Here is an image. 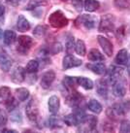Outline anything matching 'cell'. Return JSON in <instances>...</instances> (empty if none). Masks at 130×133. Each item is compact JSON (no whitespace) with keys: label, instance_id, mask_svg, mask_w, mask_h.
<instances>
[{"label":"cell","instance_id":"6da1fadb","mask_svg":"<svg viewBox=\"0 0 130 133\" xmlns=\"http://www.w3.org/2000/svg\"><path fill=\"white\" fill-rule=\"evenodd\" d=\"M130 111V100H123L121 102L115 103L112 107L108 108L106 114L110 118L115 119L118 118L123 117Z\"/></svg>","mask_w":130,"mask_h":133},{"label":"cell","instance_id":"7a4b0ae2","mask_svg":"<svg viewBox=\"0 0 130 133\" xmlns=\"http://www.w3.org/2000/svg\"><path fill=\"white\" fill-rule=\"evenodd\" d=\"M48 22L54 28H62L68 24V19L65 17L63 12L60 10L52 13L49 17Z\"/></svg>","mask_w":130,"mask_h":133},{"label":"cell","instance_id":"3957f363","mask_svg":"<svg viewBox=\"0 0 130 133\" xmlns=\"http://www.w3.org/2000/svg\"><path fill=\"white\" fill-rule=\"evenodd\" d=\"M115 18L114 15L108 14V15L102 16L100 22H99L98 30L100 32H104V33H108V32L114 31V29H115Z\"/></svg>","mask_w":130,"mask_h":133},{"label":"cell","instance_id":"277c9868","mask_svg":"<svg viewBox=\"0 0 130 133\" xmlns=\"http://www.w3.org/2000/svg\"><path fill=\"white\" fill-rule=\"evenodd\" d=\"M97 21V17L93 15H82L76 21V25H82L86 30H91L96 26Z\"/></svg>","mask_w":130,"mask_h":133},{"label":"cell","instance_id":"5b68a950","mask_svg":"<svg viewBox=\"0 0 130 133\" xmlns=\"http://www.w3.org/2000/svg\"><path fill=\"white\" fill-rule=\"evenodd\" d=\"M78 130L81 132H90L96 128L97 126V118L94 116H86L80 124Z\"/></svg>","mask_w":130,"mask_h":133},{"label":"cell","instance_id":"8992f818","mask_svg":"<svg viewBox=\"0 0 130 133\" xmlns=\"http://www.w3.org/2000/svg\"><path fill=\"white\" fill-rule=\"evenodd\" d=\"M33 45V40L30 36L27 35H22L18 38V45H17V50L19 54L26 55L30 48Z\"/></svg>","mask_w":130,"mask_h":133},{"label":"cell","instance_id":"52a82bcc","mask_svg":"<svg viewBox=\"0 0 130 133\" xmlns=\"http://www.w3.org/2000/svg\"><path fill=\"white\" fill-rule=\"evenodd\" d=\"M25 113L30 122H37L38 118H39V108H38L37 101L34 98H32L30 101H28L25 108Z\"/></svg>","mask_w":130,"mask_h":133},{"label":"cell","instance_id":"ba28073f","mask_svg":"<svg viewBox=\"0 0 130 133\" xmlns=\"http://www.w3.org/2000/svg\"><path fill=\"white\" fill-rule=\"evenodd\" d=\"M86 115L83 111H78L74 114H70L65 116L63 118L64 122L68 126H78L84 121Z\"/></svg>","mask_w":130,"mask_h":133},{"label":"cell","instance_id":"9c48e42d","mask_svg":"<svg viewBox=\"0 0 130 133\" xmlns=\"http://www.w3.org/2000/svg\"><path fill=\"white\" fill-rule=\"evenodd\" d=\"M54 80H56V72L53 70H48L42 75L40 85L43 89H48L52 87Z\"/></svg>","mask_w":130,"mask_h":133},{"label":"cell","instance_id":"30bf717a","mask_svg":"<svg viewBox=\"0 0 130 133\" xmlns=\"http://www.w3.org/2000/svg\"><path fill=\"white\" fill-rule=\"evenodd\" d=\"M83 61L80 58H77L76 56H72V55H67L64 56L63 62H62V68L64 70L70 69V68H74V67H78L82 65Z\"/></svg>","mask_w":130,"mask_h":133},{"label":"cell","instance_id":"8fae6325","mask_svg":"<svg viewBox=\"0 0 130 133\" xmlns=\"http://www.w3.org/2000/svg\"><path fill=\"white\" fill-rule=\"evenodd\" d=\"M97 40H98V43L101 46L102 50L104 51L105 55L107 56H113V52H114V47H113V44L112 42L109 39H107L104 36H101V35H98L97 36Z\"/></svg>","mask_w":130,"mask_h":133},{"label":"cell","instance_id":"7c38bea8","mask_svg":"<svg viewBox=\"0 0 130 133\" xmlns=\"http://www.w3.org/2000/svg\"><path fill=\"white\" fill-rule=\"evenodd\" d=\"M11 80L15 84H22L25 80V69L20 66H17L12 72Z\"/></svg>","mask_w":130,"mask_h":133},{"label":"cell","instance_id":"4fadbf2b","mask_svg":"<svg viewBox=\"0 0 130 133\" xmlns=\"http://www.w3.org/2000/svg\"><path fill=\"white\" fill-rule=\"evenodd\" d=\"M96 90L98 95L101 96L102 98H107L108 97V92H109V84L108 82L106 81V79L103 80H99L96 83Z\"/></svg>","mask_w":130,"mask_h":133},{"label":"cell","instance_id":"5bb4252c","mask_svg":"<svg viewBox=\"0 0 130 133\" xmlns=\"http://www.w3.org/2000/svg\"><path fill=\"white\" fill-rule=\"evenodd\" d=\"M48 106H49V111L50 113L52 115H56L59 111V107H60V100L59 97L56 95H52L49 98V102H48Z\"/></svg>","mask_w":130,"mask_h":133},{"label":"cell","instance_id":"9a60e30c","mask_svg":"<svg viewBox=\"0 0 130 133\" xmlns=\"http://www.w3.org/2000/svg\"><path fill=\"white\" fill-rule=\"evenodd\" d=\"M115 61V63L119 64V65H121V66H127L128 61H129V55H128L127 50H125V49L120 50V51L117 54Z\"/></svg>","mask_w":130,"mask_h":133},{"label":"cell","instance_id":"2e32d148","mask_svg":"<svg viewBox=\"0 0 130 133\" xmlns=\"http://www.w3.org/2000/svg\"><path fill=\"white\" fill-rule=\"evenodd\" d=\"M12 59L8 56V55L4 51H0V67L5 72L10 70L12 66Z\"/></svg>","mask_w":130,"mask_h":133},{"label":"cell","instance_id":"e0dca14e","mask_svg":"<svg viewBox=\"0 0 130 133\" xmlns=\"http://www.w3.org/2000/svg\"><path fill=\"white\" fill-rule=\"evenodd\" d=\"M86 68H88L89 70H91L93 73H95L97 75H103L107 72L105 64L101 61L100 62L88 63V64H86Z\"/></svg>","mask_w":130,"mask_h":133},{"label":"cell","instance_id":"ac0fdd59","mask_svg":"<svg viewBox=\"0 0 130 133\" xmlns=\"http://www.w3.org/2000/svg\"><path fill=\"white\" fill-rule=\"evenodd\" d=\"M17 29L19 30V32H25L30 29V23L24 16H19V18L17 19Z\"/></svg>","mask_w":130,"mask_h":133},{"label":"cell","instance_id":"d6986e66","mask_svg":"<svg viewBox=\"0 0 130 133\" xmlns=\"http://www.w3.org/2000/svg\"><path fill=\"white\" fill-rule=\"evenodd\" d=\"M113 93L117 97H123L126 93L125 85L121 81H118L113 85Z\"/></svg>","mask_w":130,"mask_h":133},{"label":"cell","instance_id":"ffe728a7","mask_svg":"<svg viewBox=\"0 0 130 133\" xmlns=\"http://www.w3.org/2000/svg\"><path fill=\"white\" fill-rule=\"evenodd\" d=\"M87 57L89 60L94 61V62H99V61H104L105 60L104 55H102L97 49H91L89 51Z\"/></svg>","mask_w":130,"mask_h":133},{"label":"cell","instance_id":"44dd1931","mask_svg":"<svg viewBox=\"0 0 130 133\" xmlns=\"http://www.w3.org/2000/svg\"><path fill=\"white\" fill-rule=\"evenodd\" d=\"M76 81H77V84L79 85H81L82 88H84L85 89L88 90V89H93V82L88 79V78L86 77H77L76 78Z\"/></svg>","mask_w":130,"mask_h":133},{"label":"cell","instance_id":"7402d4cb","mask_svg":"<svg viewBox=\"0 0 130 133\" xmlns=\"http://www.w3.org/2000/svg\"><path fill=\"white\" fill-rule=\"evenodd\" d=\"M11 89L8 87H1L0 88V103H6L11 99Z\"/></svg>","mask_w":130,"mask_h":133},{"label":"cell","instance_id":"603a6c76","mask_svg":"<svg viewBox=\"0 0 130 133\" xmlns=\"http://www.w3.org/2000/svg\"><path fill=\"white\" fill-rule=\"evenodd\" d=\"M16 97L20 102L26 101L29 97V90L25 88H19L16 89Z\"/></svg>","mask_w":130,"mask_h":133},{"label":"cell","instance_id":"cb8c5ba5","mask_svg":"<svg viewBox=\"0 0 130 133\" xmlns=\"http://www.w3.org/2000/svg\"><path fill=\"white\" fill-rule=\"evenodd\" d=\"M16 37H17V35H16L15 31H13V30H6V31H4L3 41L5 45H7V46L12 45L15 42Z\"/></svg>","mask_w":130,"mask_h":133},{"label":"cell","instance_id":"d4e9b609","mask_svg":"<svg viewBox=\"0 0 130 133\" xmlns=\"http://www.w3.org/2000/svg\"><path fill=\"white\" fill-rule=\"evenodd\" d=\"M100 7V3L97 0H85V10L86 12H94Z\"/></svg>","mask_w":130,"mask_h":133},{"label":"cell","instance_id":"484cf974","mask_svg":"<svg viewBox=\"0 0 130 133\" xmlns=\"http://www.w3.org/2000/svg\"><path fill=\"white\" fill-rule=\"evenodd\" d=\"M87 107L91 112L95 113V114H100L102 112V105H101L97 100L95 99H90L87 103Z\"/></svg>","mask_w":130,"mask_h":133},{"label":"cell","instance_id":"4316f807","mask_svg":"<svg viewBox=\"0 0 130 133\" xmlns=\"http://www.w3.org/2000/svg\"><path fill=\"white\" fill-rule=\"evenodd\" d=\"M38 69H39V62H38L37 60H34V59L29 60L25 66V71L27 73H29V74L36 73Z\"/></svg>","mask_w":130,"mask_h":133},{"label":"cell","instance_id":"83f0119b","mask_svg":"<svg viewBox=\"0 0 130 133\" xmlns=\"http://www.w3.org/2000/svg\"><path fill=\"white\" fill-rule=\"evenodd\" d=\"M75 51L78 54L79 56H84L86 55V44L83 40H78L75 44Z\"/></svg>","mask_w":130,"mask_h":133},{"label":"cell","instance_id":"f1b7e54d","mask_svg":"<svg viewBox=\"0 0 130 133\" xmlns=\"http://www.w3.org/2000/svg\"><path fill=\"white\" fill-rule=\"evenodd\" d=\"M77 84V81H76V78L73 77H69V76H65L63 79V85L64 87L67 89L68 91H71L74 89V85Z\"/></svg>","mask_w":130,"mask_h":133},{"label":"cell","instance_id":"f546056e","mask_svg":"<svg viewBox=\"0 0 130 133\" xmlns=\"http://www.w3.org/2000/svg\"><path fill=\"white\" fill-rule=\"evenodd\" d=\"M48 32V26L47 25H38L33 30V35L36 38L44 37L46 33Z\"/></svg>","mask_w":130,"mask_h":133},{"label":"cell","instance_id":"4dcf8cb0","mask_svg":"<svg viewBox=\"0 0 130 133\" xmlns=\"http://www.w3.org/2000/svg\"><path fill=\"white\" fill-rule=\"evenodd\" d=\"M42 5H46V1L45 0H30L28 4L25 6V10H34L36 8L40 7Z\"/></svg>","mask_w":130,"mask_h":133},{"label":"cell","instance_id":"1f68e13d","mask_svg":"<svg viewBox=\"0 0 130 133\" xmlns=\"http://www.w3.org/2000/svg\"><path fill=\"white\" fill-rule=\"evenodd\" d=\"M115 6L120 10H127L130 9L129 0H115Z\"/></svg>","mask_w":130,"mask_h":133},{"label":"cell","instance_id":"d6a6232c","mask_svg":"<svg viewBox=\"0 0 130 133\" xmlns=\"http://www.w3.org/2000/svg\"><path fill=\"white\" fill-rule=\"evenodd\" d=\"M48 126L51 128H56V127H60L61 126V122L59 118H57L56 117L52 116L49 118L48 121Z\"/></svg>","mask_w":130,"mask_h":133},{"label":"cell","instance_id":"836d02e7","mask_svg":"<svg viewBox=\"0 0 130 133\" xmlns=\"http://www.w3.org/2000/svg\"><path fill=\"white\" fill-rule=\"evenodd\" d=\"M18 101H19L18 99H15L14 97H11V99L5 103L8 111L12 112V111H14V110H16L17 107H18Z\"/></svg>","mask_w":130,"mask_h":133},{"label":"cell","instance_id":"e575fe53","mask_svg":"<svg viewBox=\"0 0 130 133\" xmlns=\"http://www.w3.org/2000/svg\"><path fill=\"white\" fill-rule=\"evenodd\" d=\"M71 3L73 5V7L75 8V10L81 13L83 10V6H84V1L83 0H71Z\"/></svg>","mask_w":130,"mask_h":133},{"label":"cell","instance_id":"d590c367","mask_svg":"<svg viewBox=\"0 0 130 133\" xmlns=\"http://www.w3.org/2000/svg\"><path fill=\"white\" fill-rule=\"evenodd\" d=\"M74 49H75L74 37H70L66 42V51L68 52V55H71V52H73Z\"/></svg>","mask_w":130,"mask_h":133},{"label":"cell","instance_id":"8d00e7d4","mask_svg":"<svg viewBox=\"0 0 130 133\" xmlns=\"http://www.w3.org/2000/svg\"><path fill=\"white\" fill-rule=\"evenodd\" d=\"M119 131L123 133H130V121H123V122H121L120 126H119Z\"/></svg>","mask_w":130,"mask_h":133},{"label":"cell","instance_id":"74e56055","mask_svg":"<svg viewBox=\"0 0 130 133\" xmlns=\"http://www.w3.org/2000/svg\"><path fill=\"white\" fill-rule=\"evenodd\" d=\"M12 116H11V118L13 122H22V115H20V112L18 111V110H14V111H12Z\"/></svg>","mask_w":130,"mask_h":133},{"label":"cell","instance_id":"f35d334b","mask_svg":"<svg viewBox=\"0 0 130 133\" xmlns=\"http://www.w3.org/2000/svg\"><path fill=\"white\" fill-rule=\"evenodd\" d=\"M7 121H8V118L6 112L3 111V110H0V127L5 125L7 123Z\"/></svg>","mask_w":130,"mask_h":133},{"label":"cell","instance_id":"ab89813d","mask_svg":"<svg viewBox=\"0 0 130 133\" xmlns=\"http://www.w3.org/2000/svg\"><path fill=\"white\" fill-rule=\"evenodd\" d=\"M117 38L118 39H122L123 38V36H124V26H120L119 29L117 30Z\"/></svg>","mask_w":130,"mask_h":133},{"label":"cell","instance_id":"60d3db41","mask_svg":"<svg viewBox=\"0 0 130 133\" xmlns=\"http://www.w3.org/2000/svg\"><path fill=\"white\" fill-rule=\"evenodd\" d=\"M7 1L13 6H18L19 4V0H7Z\"/></svg>","mask_w":130,"mask_h":133},{"label":"cell","instance_id":"b9f144b4","mask_svg":"<svg viewBox=\"0 0 130 133\" xmlns=\"http://www.w3.org/2000/svg\"><path fill=\"white\" fill-rule=\"evenodd\" d=\"M5 14V7L2 4H0V18H2Z\"/></svg>","mask_w":130,"mask_h":133},{"label":"cell","instance_id":"7bdbcfd3","mask_svg":"<svg viewBox=\"0 0 130 133\" xmlns=\"http://www.w3.org/2000/svg\"><path fill=\"white\" fill-rule=\"evenodd\" d=\"M17 132L16 130H14V129H3L2 130V132Z\"/></svg>","mask_w":130,"mask_h":133},{"label":"cell","instance_id":"ee69618b","mask_svg":"<svg viewBox=\"0 0 130 133\" xmlns=\"http://www.w3.org/2000/svg\"><path fill=\"white\" fill-rule=\"evenodd\" d=\"M2 36H3V31H2V30L0 29V39L2 38Z\"/></svg>","mask_w":130,"mask_h":133},{"label":"cell","instance_id":"f6af8a7d","mask_svg":"<svg viewBox=\"0 0 130 133\" xmlns=\"http://www.w3.org/2000/svg\"><path fill=\"white\" fill-rule=\"evenodd\" d=\"M129 89H130V88H129Z\"/></svg>","mask_w":130,"mask_h":133}]
</instances>
